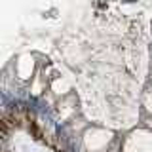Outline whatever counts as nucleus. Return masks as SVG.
<instances>
[{
	"label": "nucleus",
	"instance_id": "1",
	"mask_svg": "<svg viewBox=\"0 0 152 152\" xmlns=\"http://www.w3.org/2000/svg\"><path fill=\"white\" fill-rule=\"evenodd\" d=\"M57 135L61 139H67V127L65 125H57Z\"/></svg>",
	"mask_w": 152,
	"mask_h": 152
}]
</instances>
